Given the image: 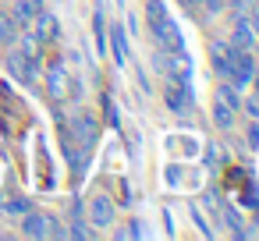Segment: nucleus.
Masks as SVG:
<instances>
[{
    "label": "nucleus",
    "mask_w": 259,
    "mask_h": 241,
    "mask_svg": "<svg viewBox=\"0 0 259 241\" xmlns=\"http://www.w3.org/2000/svg\"><path fill=\"white\" fill-rule=\"evenodd\" d=\"M146 22H149V32H153L160 54H185L181 36H178V25L170 22L163 0H146Z\"/></svg>",
    "instance_id": "f257e3e1"
},
{
    "label": "nucleus",
    "mask_w": 259,
    "mask_h": 241,
    "mask_svg": "<svg viewBox=\"0 0 259 241\" xmlns=\"http://www.w3.org/2000/svg\"><path fill=\"white\" fill-rule=\"evenodd\" d=\"M252 78H255V61H252V54L241 50V46H231V64H227V78H224V82H231L234 89H245Z\"/></svg>",
    "instance_id": "f03ea898"
},
{
    "label": "nucleus",
    "mask_w": 259,
    "mask_h": 241,
    "mask_svg": "<svg viewBox=\"0 0 259 241\" xmlns=\"http://www.w3.org/2000/svg\"><path fill=\"white\" fill-rule=\"evenodd\" d=\"M8 71L18 78V82H39V57H29L22 50H8Z\"/></svg>",
    "instance_id": "7ed1b4c3"
},
{
    "label": "nucleus",
    "mask_w": 259,
    "mask_h": 241,
    "mask_svg": "<svg viewBox=\"0 0 259 241\" xmlns=\"http://www.w3.org/2000/svg\"><path fill=\"white\" fill-rule=\"evenodd\" d=\"M25 220H22V234L25 237H47L50 234V223H54V216H47V213H22Z\"/></svg>",
    "instance_id": "20e7f679"
},
{
    "label": "nucleus",
    "mask_w": 259,
    "mask_h": 241,
    "mask_svg": "<svg viewBox=\"0 0 259 241\" xmlns=\"http://www.w3.org/2000/svg\"><path fill=\"white\" fill-rule=\"evenodd\" d=\"M89 216H93V227H110V223H114V202H110L107 195H93Z\"/></svg>",
    "instance_id": "39448f33"
},
{
    "label": "nucleus",
    "mask_w": 259,
    "mask_h": 241,
    "mask_svg": "<svg viewBox=\"0 0 259 241\" xmlns=\"http://www.w3.org/2000/svg\"><path fill=\"white\" fill-rule=\"evenodd\" d=\"M110 57H114L117 68L128 64V32H124V25H110Z\"/></svg>",
    "instance_id": "423d86ee"
},
{
    "label": "nucleus",
    "mask_w": 259,
    "mask_h": 241,
    "mask_svg": "<svg viewBox=\"0 0 259 241\" xmlns=\"http://www.w3.org/2000/svg\"><path fill=\"white\" fill-rule=\"evenodd\" d=\"M167 107H170L174 114H188V110H192V96H188V82H185V78H178V85L167 89Z\"/></svg>",
    "instance_id": "0eeeda50"
},
{
    "label": "nucleus",
    "mask_w": 259,
    "mask_h": 241,
    "mask_svg": "<svg viewBox=\"0 0 259 241\" xmlns=\"http://www.w3.org/2000/svg\"><path fill=\"white\" fill-rule=\"evenodd\" d=\"M231 46H241V50L255 46V32H252V25H248V18H245V15H234V29H231Z\"/></svg>",
    "instance_id": "6e6552de"
},
{
    "label": "nucleus",
    "mask_w": 259,
    "mask_h": 241,
    "mask_svg": "<svg viewBox=\"0 0 259 241\" xmlns=\"http://www.w3.org/2000/svg\"><path fill=\"white\" fill-rule=\"evenodd\" d=\"M71 131H75L78 146H93V138H96V121H93V114H75V117H71Z\"/></svg>",
    "instance_id": "1a4fd4ad"
},
{
    "label": "nucleus",
    "mask_w": 259,
    "mask_h": 241,
    "mask_svg": "<svg viewBox=\"0 0 259 241\" xmlns=\"http://www.w3.org/2000/svg\"><path fill=\"white\" fill-rule=\"evenodd\" d=\"M209 57H213V71H217L220 78H227V64H231V43L213 39V43H209Z\"/></svg>",
    "instance_id": "9d476101"
},
{
    "label": "nucleus",
    "mask_w": 259,
    "mask_h": 241,
    "mask_svg": "<svg viewBox=\"0 0 259 241\" xmlns=\"http://www.w3.org/2000/svg\"><path fill=\"white\" fill-rule=\"evenodd\" d=\"M43 11V0H18L15 4V11H11V18L18 22V25H32V18Z\"/></svg>",
    "instance_id": "9b49d317"
},
{
    "label": "nucleus",
    "mask_w": 259,
    "mask_h": 241,
    "mask_svg": "<svg viewBox=\"0 0 259 241\" xmlns=\"http://www.w3.org/2000/svg\"><path fill=\"white\" fill-rule=\"evenodd\" d=\"M213 124L220 128V131H227V128H234V107H227L220 96L213 100Z\"/></svg>",
    "instance_id": "f8f14e48"
},
{
    "label": "nucleus",
    "mask_w": 259,
    "mask_h": 241,
    "mask_svg": "<svg viewBox=\"0 0 259 241\" xmlns=\"http://www.w3.org/2000/svg\"><path fill=\"white\" fill-rule=\"evenodd\" d=\"M32 25H36V29H32V36H36L39 43H43V39H54V36H57V22H54L50 15H43V11H39V15L32 18Z\"/></svg>",
    "instance_id": "ddd939ff"
},
{
    "label": "nucleus",
    "mask_w": 259,
    "mask_h": 241,
    "mask_svg": "<svg viewBox=\"0 0 259 241\" xmlns=\"http://www.w3.org/2000/svg\"><path fill=\"white\" fill-rule=\"evenodd\" d=\"M47 82H50V85H47V89H50V96H54V100H61V96H64V82H68L64 64H54V68L47 71Z\"/></svg>",
    "instance_id": "4468645a"
},
{
    "label": "nucleus",
    "mask_w": 259,
    "mask_h": 241,
    "mask_svg": "<svg viewBox=\"0 0 259 241\" xmlns=\"http://www.w3.org/2000/svg\"><path fill=\"white\" fill-rule=\"evenodd\" d=\"M15 39H18V22L8 18V15H0V43L15 46Z\"/></svg>",
    "instance_id": "2eb2a0df"
},
{
    "label": "nucleus",
    "mask_w": 259,
    "mask_h": 241,
    "mask_svg": "<svg viewBox=\"0 0 259 241\" xmlns=\"http://www.w3.org/2000/svg\"><path fill=\"white\" fill-rule=\"evenodd\" d=\"M4 209H8L11 216H22V213H29V209H32V202H29L25 195H18V199H11V202H8Z\"/></svg>",
    "instance_id": "dca6fc26"
},
{
    "label": "nucleus",
    "mask_w": 259,
    "mask_h": 241,
    "mask_svg": "<svg viewBox=\"0 0 259 241\" xmlns=\"http://www.w3.org/2000/svg\"><path fill=\"white\" fill-rule=\"evenodd\" d=\"M68 234H71V237H78V241H89V237H93V230H89L82 220H75V227H71Z\"/></svg>",
    "instance_id": "f3484780"
},
{
    "label": "nucleus",
    "mask_w": 259,
    "mask_h": 241,
    "mask_svg": "<svg viewBox=\"0 0 259 241\" xmlns=\"http://www.w3.org/2000/svg\"><path fill=\"white\" fill-rule=\"evenodd\" d=\"M241 107L248 110V117H252V121H259V96H248V100H245Z\"/></svg>",
    "instance_id": "a211bd4d"
},
{
    "label": "nucleus",
    "mask_w": 259,
    "mask_h": 241,
    "mask_svg": "<svg viewBox=\"0 0 259 241\" xmlns=\"http://www.w3.org/2000/svg\"><path fill=\"white\" fill-rule=\"evenodd\" d=\"M227 4H231V11H234V15H245V11L255 4V0H227Z\"/></svg>",
    "instance_id": "6ab92c4d"
},
{
    "label": "nucleus",
    "mask_w": 259,
    "mask_h": 241,
    "mask_svg": "<svg viewBox=\"0 0 259 241\" xmlns=\"http://www.w3.org/2000/svg\"><path fill=\"white\" fill-rule=\"evenodd\" d=\"M202 4H206V11H209V15H213V11H220V8H224V4H227V0H202Z\"/></svg>",
    "instance_id": "aec40b11"
},
{
    "label": "nucleus",
    "mask_w": 259,
    "mask_h": 241,
    "mask_svg": "<svg viewBox=\"0 0 259 241\" xmlns=\"http://www.w3.org/2000/svg\"><path fill=\"white\" fill-rule=\"evenodd\" d=\"M248 146H259V124L248 128Z\"/></svg>",
    "instance_id": "412c9836"
}]
</instances>
